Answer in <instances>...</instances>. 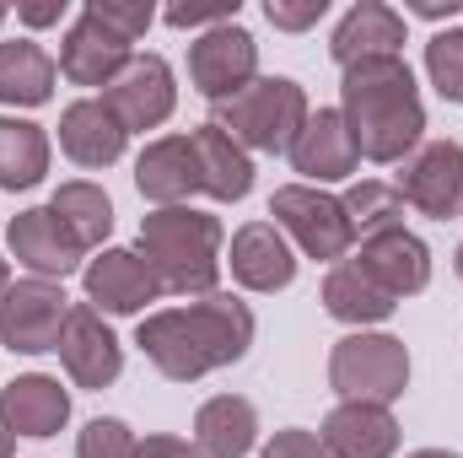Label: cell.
<instances>
[{
  "instance_id": "7bdbcfd3",
  "label": "cell",
  "mask_w": 463,
  "mask_h": 458,
  "mask_svg": "<svg viewBox=\"0 0 463 458\" xmlns=\"http://www.w3.org/2000/svg\"><path fill=\"white\" fill-rule=\"evenodd\" d=\"M0 22H5V5H0Z\"/></svg>"
},
{
  "instance_id": "d6986e66",
  "label": "cell",
  "mask_w": 463,
  "mask_h": 458,
  "mask_svg": "<svg viewBox=\"0 0 463 458\" xmlns=\"http://www.w3.org/2000/svg\"><path fill=\"white\" fill-rule=\"evenodd\" d=\"M291 167L318 189V184H340V178H350L355 173V140H350L345 119H340V109H318V114H307V124H302V135L291 140Z\"/></svg>"
},
{
  "instance_id": "74e56055",
  "label": "cell",
  "mask_w": 463,
  "mask_h": 458,
  "mask_svg": "<svg viewBox=\"0 0 463 458\" xmlns=\"http://www.w3.org/2000/svg\"><path fill=\"white\" fill-rule=\"evenodd\" d=\"M410 11L426 16V22H453L463 11V0H410Z\"/></svg>"
},
{
  "instance_id": "f1b7e54d",
  "label": "cell",
  "mask_w": 463,
  "mask_h": 458,
  "mask_svg": "<svg viewBox=\"0 0 463 458\" xmlns=\"http://www.w3.org/2000/svg\"><path fill=\"white\" fill-rule=\"evenodd\" d=\"M340 205H345L350 232H355V237H377V232L404 227V195H399L393 184H383V178H361V184H350L345 195H340Z\"/></svg>"
},
{
  "instance_id": "9a60e30c",
  "label": "cell",
  "mask_w": 463,
  "mask_h": 458,
  "mask_svg": "<svg viewBox=\"0 0 463 458\" xmlns=\"http://www.w3.org/2000/svg\"><path fill=\"white\" fill-rule=\"evenodd\" d=\"M355 264L399 302V297H415L431 286V248L415 237L410 227H393V232H377V237H361V253Z\"/></svg>"
},
{
  "instance_id": "4316f807",
  "label": "cell",
  "mask_w": 463,
  "mask_h": 458,
  "mask_svg": "<svg viewBox=\"0 0 463 458\" xmlns=\"http://www.w3.org/2000/svg\"><path fill=\"white\" fill-rule=\"evenodd\" d=\"M49 173V135L33 119H0V189H33Z\"/></svg>"
},
{
  "instance_id": "5b68a950",
  "label": "cell",
  "mask_w": 463,
  "mask_h": 458,
  "mask_svg": "<svg viewBox=\"0 0 463 458\" xmlns=\"http://www.w3.org/2000/svg\"><path fill=\"white\" fill-rule=\"evenodd\" d=\"M329 388L340 399H366V405H393L410 388V350L393 335H366L355 329L335 345L329 356Z\"/></svg>"
},
{
  "instance_id": "44dd1931",
  "label": "cell",
  "mask_w": 463,
  "mask_h": 458,
  "mask_svg": "<svg viewBox=\"0 0 463 458\" xmlns=\"http://www.w3.org/2000/svg\"><path fill=\"white\" fill-rule=\"evenodd\" d=\"M124 124H118L103 98H76L65 114H60V151L76 162V167H114L124 157Z\"/></svg>"
},
{
  "instance_id": "5bb4252c",
  "label": "cell",
  "mask_w": 463,
  "mask_h": 458,
  "mask_svg": "<svg viewBox=\"0 0 463 458\" xmlns=\"http://www.w3.org/2000/svg\"><path fill=\"white\" fill-rule=\"evenodd\" d=\"M129 60H135V43H124L118 33H109V27L81 5V16L71 22V33H65V43H60V76H65L71 87H109Z\"/></svg>"
},
{
  "instance_id": "603a6c76",
  "label": "cell",
  "mask_w": 463,
  "mask_h": 458,
  "mask_svg": "<svg viewBox=\"0 0 463 458\" xmlns=\"http://www.w3.org/2000/svg\"><path fill=\"white\" fill-rule=\"evenodd\" d=\"M259 443V410L242 394H216L194 415V448L205 458H242Z\"/></svg>"
},
{
  "instance_id": "7c38bea8",
  "label": "cell",
  "mask_w": 463,
  "mask_h": 458,
  "mask_svg": "<svg viewBox=\"0 0 463 458\" xmlns=\"http://www.w3.org/2000/svg\"><path fill=\"white\" fill-rule=\"evenodd\" d=\"M81 286H87V302L98 313H114V319H129V313H140L146 302L162 297V281L151 275V264L140 259V248H103L87 264Z\"/></svg>"
},
{
  "instance_id": "6da1fadb",
  "label": "cell",
  "mask_w": 463,
  "mask_h": 458,
  "mask_svg": "<svg viewBox=\"0 0 463 458\" xmlns=\"http://www.w3.org/2000/svg\"><path fill=\"white\" fill-rule=\"evenodd\" d=\"M135 345L146 350V361L162 377L194 383V377L222 372V367L248 356V345H253V313L232 291H211V297H194L189 308L146 313L140 329H135Z\"/></svg>"
},
{
  "instance_id": "f35d334b",
  "label": "cell",
  "mask_w": 463,
  "mask_h": 458,
  "mask_svg": "<svg viewBox=\"0 0 463 458\" xmlns=\"http://www.w3.org/2000/svg\"><path fill=\"white\" fill-rule=\"evenodd\" d=\"M16 453V432L5 426V415H0V458H11Z\"/></svg>"
},
{
  "instance_id": "1f68e13d",
  "label": "cell",
  "mask_w": 463,
  "mask_h": 458,
  "mask_svg": "<svg viewBox=\"0 0 463 458\" xmlns=\"http://www.w3.org/2000/svg\"><path fill=\"white\" fill-rule=\"evenodd\" d=\"M87 11H92L109 33H118L124 43H140V38H146V27L156 22L151 0H87Z\"/></svg>"
},
{
  "instance_id": "e0dca14e",
  "label": "cell",
  "mask_w": 463,
  "mask_h": 458,
  "mask_svg": "<svg viewBox=\"0 0 463 458\" xmlns=\"http://www.w3.org/2000/svg\"><path fill=\"white\" fill-rule=\"evenodd\" d=\"M135 189L167 211V205H184L189 195H205L200 184V157H194V135H162L140 151L135 162Z\"/></svg>"
},
{
  "instance_id": "8992f818",
  "label": "cell",
  "mask_w": 463,
  "mask_h": 458,
  "mask_svg": "<svg viewBox=\"0 0 463 458\" xmlns=\"http://www.w3.org/2000/svg\"><path fill=\"white\" fill-rule=\"evenodd\" d=\"M269 216L275 227L286 232V243H297L307 259H345L355 232H350V216L340 205V195L329 189H313V184H286L269 195Z\"/></svg>"
},
{
  "instance_id": "52a82bcc",
  "label": "cell",
  "mask_w": 463,
  "mask_h": 458,
  "mask_svg": "<svg viewBox=\"0 0 463 458\" xmlns=\"http://www.w3.org/2000/svg\"><path fill=\"white\" fill-rule=\"evenodd\" d=\"M71 319V297L60 291V281H16L0 297V345L22 350V356H43L60 345V329Z\"/></svg>"
},
{
  "instance_id": "4fadbf2b",
  "label": "cell",
  "mask_w": 463,
  "mask_h": 458,
  "mask_svg": "<svg viewBox=\"0 0 463 458\" xmlns=\"http://www.w3.org/2000/svg\"><path fill=\"white\" fill-rule=\"evenodd\" d=\"M5 243H11V253H16V264H27L38 281H65L76 264H81V243H76V232L65 227L49 205H33V211H22L11 227H5Z\"/></svg>"
},
{
  "instance_id": "cb8c5ba5",
  "label": "cell",
  "mask_w": 463,
  "mask_h": 458,
  "mask_svg": "<svg viewBox=\"0 0 463 458\" xmlns=\"http://www.w3.org/2000/svg\"><path fill=\"white\" fill-rule=\"evenodd\" d=\"M54 81H60V65L43 43H33V38H5L0 43V103L38 109V103L54 98Z\"/></svg>"
},
{
  "instance_id": "d4e9b609",
  "label": "cell",
  "mask_w": 463,
  "mask_h": 458,
  "mask_svg": "<svg viewBox=\"0 0 463 458\" xmlns=\"http://www.w3.org/2000/svg\"><path fill=\"white\" fill-rule=\"evenodd\" d=\"M324 308H329V319H340V324H355V329H366V324H383V319H393V297L355 264V259H340L329 275H324Z\"/></svg>"
},
{
  "instance_id": "3957f363",
  "label": "cell",
  "mask_w": 463,
  "mask_h": 458,
  "mask_svg": "<svg viewBox=\"0 0 463 458\" xmlns=\"http://www.w3.org/2000/svg\"><path fill=\"white\" fill-rule=\"evenodd\" d=\"M140 259L173 297H211L222 281V222L194 205H167L140 222Z\"/></svg>"
},
{
  "instance_id": "ab89813d",
  "label": "cell",
  "mask_w": 463,
  "mask_h": 458,
  "mask_svg": "<svg viewBox=\"0 0 463 458\" xmlns=\"http://www.w3.org/2000/svg\"><path fill=\"white\" fill-rule=\"evenodd\" d=\"M410 458H458V453H448V448H420V453H410Z\"/></svg>"
},
{
  "instance_id": "ba28073f",
  "label": "cell",
  "mask_w": 463,
  "mask_h": 458,
  "mask_svg": "<svg viewBox=\"0 0 463 458\" xmlns=\"http://www.w3.org/2000/svg\"><path fill=\"white\" fill-rule=\"evenodd\" d=\"M189 81L211 103H227L248 81H259V43H253V33L237 27V22L200 33L189 43Z\"/></svg>"
},
{
  "instance_id": "b9f144b4",
  "label": "cell",
  "mask_w": 463,
  "mask_h": 458,
  "mask_svg": "<svg viewBox=\"0 0 463 458\" xmlns=\"http://www.w3.org/2000/svg\"><path fill=\"white\" fill-rule=\"evenodd\" d=\"M453 270H458V281H463V243H458V253H453Z\"/></svg>"
},
{
  "instance_id": "2e32d148",
  "label": "cell",
  "mask_w": 463,
  "mask_h": 458,
  "mask_svg": "<svg viewBox=\"0 0 463 458\" xmlns=\"http://www.w3.org/2000/svg\"><path fill=\"white\" fill-rule=\"evenodd\" d=\"M232 281L242 291H286L297 281V248L275 222H248L232 232Z\"/></svg>"
},
{
  "instance_id": "8d00e7d4",
  "label": "cell",
  "mask_w": 463,
  "mask_h": 458,
  "mask_svg": "<svg viewBox=\"0 0 463 458\" xmlns=\"http://www.w3.org/2000/svg\"><path fill=\"white\" fill-rule=\"evenodd\" d=\"M16 16L27 27H60L65 22V0H27V5H16Z\"/></svg>"
},
{
  "instance_id": "60d3db41",
  "label": "cell",
  "mask_w": 463,
  "mask_h": 458,
  "mask_svg": "<svg viewBox=\"0 0 463 458\" xmlns=\"http://www.w3.org/2000/svg\"><path fill=\"white\" fill-rule=\"evenodd\" d=\"M5 286H11V275H5V259H0V297H5Z\"/></svg>"
},
{
  "instance_id": "4dcf8cb0",
  "label": "cell",
  "mask_w": 463,
  "mask_h": 458,
  "mask_svg": "<svg viewBox=\"0 0 463 458\" xmlns=\"http://www.w3.org/2000/svg\"><path fill=\"white\" fill-rule=\"evenodd\" d=\"M135 453H140V443H135V432L118 415L87 421V432L76 437V458H135Z\"/></svg>"
},
{
  "instance_id": "9c48e42d",
  "label": "cell",
  "mask_w": 463,
  "mask_h": 458,
  "mask_svg": "<svg viewBox=\"0 0 463 458\" xmlns=\"http://www.w3.org/2000/svg\"><path fill=\"white\" fill-rule=\"evenodd\" d=\"M173 103H178V87H173V65L162 54H135L114 81L103 87V109L124 124V135L167 124Z\"/></svg>"
},
{
  "instance_id": "d6a6232c",
  "label": "cell",
  "mask_w": 463,
  "mask_h": 458,
  "mask_svg": "<svg viewBox=\"0 0 463 458\" xmlns=\"http://www.w3.org/2000/svg\"><path fill=\"white\" fill-rule=\"evenodd\" d=\"M162 16H167V27H178V33H211V27L237 22V0H222V5H167Z\"/></svg>"
},
{
  "instance_id": "30bf717a",
  "label": "cell",
  "mask_w": 463,
  "mask_h": 458,
  "mask_svg": "<svg viewBox=\"0 0 463 458\" xmlns=\"http://www.w3.org/2000/svg\"><path fill=\"white\" fill-rule=\"evenodd\" d=\"M404 205H415L431 222L463 216V146L458 140H426L415 157H404V173L393 184Z\"/></svg>"
},
{
  "instance_id": "d590c367",
  "label": "cell",
  "mask_w": 463,
  "mask_h": 458,
  "mask_svg": "<svg viewBox=\"0 0 463 458\" xmlns=\"http://www.w3.org/2000/svg\"><path fill=\"white\" fill-rule=\"evenodd\" d=\"M135 458H205L189 437H173V432H156V437H146L140 443V453Z\"/></svg>"
},
{
  "instance_id": "277c9868",
  "label": "cell",
  "mask_w": 463,
  "mask_h": 458,
  "mask_svg": "<svg viewBox=\"0 0 463 458\" xmlns=\"http://www.w3.org/2000/svg\"><path fill=\"white\" fill-rule=\"evenodd\" d=\"M307 114H313L307 92L291 76H259L237 98L216 103L211 124H222L242 151H291V140L302 135Z\"/></svg>"
},
{
  "instance_id": "836d02e7",
  "label": "cell",
  "mask_w": 463,
  "mask_h": 458,
  "mask_svg": "<svg viewBox=\"0 0 463 458\" xmlns=\"http://www.w3.org/2000/svg\"><path fill=\"white\" fill-rule=\"evenodd\" d=\"M324 11H329V0H264L269 27H280V33H307L324 22Z\"/></svg>"
},
{
  "instance_id": "8fae6325",
  "label": "cell",
  "mask_w": 463,
  "mask_h": 458,
  "mask_svg": "<svg viewBox=\"0 0 463 458\" xmlns=\"http://www.w3.org/2000/svg\"><path fill=\"white\" fill-rule=\"evenodd\" d=\"M54 350H60L71 383L76 388H92V394L118 383V372H124V345H118V335L103 324V313L92 302L87 308H71V319H65Z\"/></svg>"
},
{
  "instance_id": "e575fe53",
  "label": "cell",
  "mask_w": 463,
  "mask_h": 458,
  "mask_svg": "<svg viewBox=\"0 0 463 458\" xmlns=\"http://www.w3.org/2000/svg\"><path fill=\"white\" fill-rule=\"evenodd\" d=\"M264 458H329V448H324V437H318V432L286 426V432H275V437H269Z\"/></svg>"
},
{
  "instance_id": "ac0fdd59",
  "label": "cell",
  "mask_w": 463,
  "mask_h": 458,
  "mask_svg": "<svg viewBox=\"0 0 463 458\" xmlns=\"http://www.w3.org/2000/svg\"><path fill=\"white\" fill-rule=\"evenodd\" d=\"M324 448L329 458H393L399 448V421L388 405H366V399H340L324 415Z\"/></svg>"
},
{
  "instance_id": "7402d4cb",
  "label": "cell",
  "mask_w": 463,
  "mask_h": 458,
  "mask_svg": "<svg viewBox=\"0 0 463 458\" xmlns=\"http://www.w3.org/2000/svg\"><path fill=\"white\" fill-rule=\"evenodd\" d=\"M0 415L16 437H54L71 421V394L60 388V377L49 372H27L16 383H5L0 394Z\"/></svg>"
},
{
  "instance_id": "f546056e",
  "label": "cell",
  "mask_w": 463,
  "mask_h": 458,
  "mask_svg": "<svg viewBox=\"0 0 463 458\" xmlns=\"http://www.w3.org/2000/svg\"><path fill=\"white\" fill-rule=\"evenodd\" d=\"M426 76H431V87L448 103H463V27L431 33V43H426Z\"/></svg>"
},
{
  "instance_id": "ffe728a7",
  "label": "cell",
  "mask_w": 463,
  "mask_h": 458,
  "mask_svg": "<svg viewBox=\"0 0 463 458\" xmlns=\"http://www.w3.org/2000/svg\"><path fill=\"white\" fill-rule=\"evenodd\" d=\"M399 49H404V16L393 5H383V0H355L340 16L335 38H329V54L345 71L361 65V60H393Z\"/></svg>"
},
{
  "instance_id": "484cf974",
  "label": "cell",
  "mask_w": 463,
  "mask_h": 458,
  "mask_svg": "<svg viewBox=\"0 0 463 458\" xmlns=\"http://www.w3.org/2000/svg\"><path fill=\"white\" fill-rule=\"evenodd\" d=\"M194 157H200V184L211 200H242L253 189V157L232 140L222 124L194 129Z\"/></svg>"
},
{
  "instance_id": "7a4b0ae2",
  "label": "cell",
  "mask_w": 463,
  "mask_h": 458,
  "mask_svg": "<svg viewBox=\"0 0 463 458\" xmlns=\"http://www.w3.org/2000/svg\"><path fill=\"white\" fill-rule=\"evenodd\" d=\"M340 119L355 140V157H366V162L415 157L420 135H426V103H420L415 71L404 65V54L350 65L340 81Z\"/></svg>"
},
{
  "instance_id": "83f0119b",
  "label": "cell",
  "mask_w": 463,
  "mask_h": 458,
  "mask_svg": "<svg viewBox=\"0 0 463 458\" xmlns=\"http://www.w3.org/2000/svg\"><path fill=\"white\" fill-rule=\"evenodd\" d=\"M49 211L76 232L81 248H103V237L114 232V200H109V189L103 184H87V178L60 184L54 200H49Z\"/></svg>"
}]
</instances>
